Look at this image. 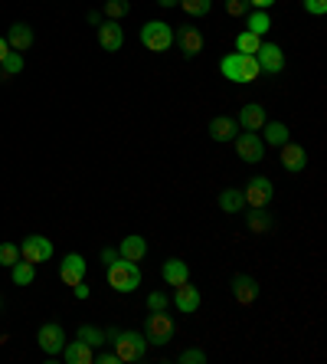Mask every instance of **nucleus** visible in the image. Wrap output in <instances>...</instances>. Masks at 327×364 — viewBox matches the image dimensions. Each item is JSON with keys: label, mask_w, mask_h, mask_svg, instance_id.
<instances>
[{"label": "nucleus", "mask_w": 327, "mask_h": 364, "mask_svg": "<svg viewBox=\"0 0 327 364\" xmlns=\"http://www.w3.org/2000/svg\"><path fill=\"white\" fill-rule=\"evenodd\" d=\"M219 73L226 79H233V82L245 85V82H255V79L262 76L259 63H255V56H249V53H229L226 60L219 63Z\"/></svg>", "instance_id": "obj_1"}, {"label": "nucleus", "mask_w": 327, "mask_h": 364, "mask_svg": "<svg viewBox=\"0 0 327 364\" xmlns=\"http://www.w3.org/2000/svg\"><path fill=\"white\" fill-rule=\"evenodd\" d=\"M109 286L115 289V292H135L138 286H141V269H138V263H131V259H121L118 256L115 263H109Z\"/></svg>", "instance_id": "obj_2"}, {"label": "nucleus", "mask_w": 327, "mask_h": 364, "mask_svg": "<svg viewBox=\"0 0 327 364\" xmlns=\"http://www.w3.org/2000/svg\"><path fill=\"white\" fill-rule=\"evenodd\" d=\"M115 355L118 361L135 364L148 355V338L144 331H115Z\"/></svg>", "instance_id": "obj_3"}, {"label": "nucleus", "mask_w": 327, "mask_h": 364, "mask_svg": "<svg viewBox=\"0 0 327 364\" xmlns=\"http://www.w3.org/2000/svg\"><path fill=\"white\" fill-rule=\"evenodd\" d=\"M177 335V322L170 318L167 312H151L148 315V322H144V338H148V345H170Z\"/></svg>", "instance_id": "obj_4"}, {"label": "nucleus", "mask_w": 327, "mask_h": 364, "mask_svg": "<svg viewBox=\"0 0 327 364\" xmlns=\"http://www.w3.org/2000/svg\"><path fill=\"white\" fill-rule=\"evenodd\" d=\"M141 43L151 53H167L174 46V26L164 23V20H148L141 26Z\"/></svg>", "instance_id": "obj_5"}, {"label": "nucleus", "mask_w": 327, "mask_h": 364, "mask_svg": "<svg viewBox=\"0 0 327 364\" xmlns=\"http://www.w3.org/2000/svg\"><path fill=\"white\" fill-rule=\"evenodd\" d=\"M233 141H235V154H239L245 164L265 161V141H262L259 132H239Z\"/></svg>", "instance_id": "obj_6"}, {"label": "nucleus", "mask_w": 327, "mask_h": 364, "mask_svg": "<svg viewBox=\"0 0 327 364\" xmlns=\"http://www.w3.org/2000/svg\"><path fill=\"white\" fill-rule=\"evenodd\" d=\"M20 259H26V263H50L52 259V243L46 237H40V233H33V237H26L23 243H20Z\"/></svg>", "instance_id": "obj_7"}, {"label": "nucleus", "mask_w": 327, "mask_h": 364, "mask_svg": "<svg viewBox=\"0 0 327 364\" xmlns=\"http://www.w3.org/2000/svg\"><path fill=\"white\" fill-rule=\"evenodd\" d=\"M272 194H275V187H272L269 178H249L245 181V207H269L272 203Z\"/></svg>", "instance_id": "obj_8"}, {"label": "nucleus", "mask_w": 327, "mask_h": 364, "mask_svg": "<svg viewBox=\"0 0 327 364\" xmlns=\"http://www.w3.org/2000/svg\"><path fill=\"white\" fill-rule=\"evenodd\" d=\"M255 63H259L262 73L275 76V73H282V69H285V53H282V46H275V43H265V40H262L259 53H255Z\"/></svg>", "instance_id": "obj_9"}, {"label": "nucleus", "mask_w": 327, "mask_h": 364, "mask_svg": "<svg viewBox=\"0 0 327 364\" xmlns=\"http://www.w3.org/2000/svg\"><path fill=\"white\" fill-rule=\"evenodd\" d=\"M99 46L105 53H118L125 46V26L118 20H101L99 23Z\"/></svg>", "instance_id": "obj_10"}, {"label": "nucleus", "mask_w": 327, "mask_h": 364, "mask_svg": "<svg viewBox=\"0 0 327 364\" xmlns=\"http://www.w3.org/2000/svg\"><path fill=\"white\" fill-rule=\"evenodd\" d=\"M36 341H40V348L46 351V355H59L69 338H66V328H62V325L50 322V325H43V328L36 331Z\"/></svg>", "instance_id": "obj_11"}, {"label": "nucleus", "mask_w": 327, "mask_h": 364, "mask_svg": "<svg viewBox=\"0 0 327 364\" xmlns=\"http://www.w3.org/2000/svg\"><path fill=\"white\" fill-rule=\"evenodd\" d=\"M229 289H233V299L239 305H252L255 299H259V282L252 279V276H245V272H235L233 282H229Z\"/></svg>", "instance_id": "obj_12"}, {"label": "nucleus", "mask_w": 327, "mask_h": 364, "mask_svg": "<svg viewBox=\"0 0 327 364\" xmlns=\"http://www.w3.org/2000/svg\"><path fill=\"white\" fill-rule=\"evenodd\" d=\"M174 40L180 43V53H184L187 60H193V56H200L203 53V33L196 30V26H180Z\"/></svg>", "instance_id": "obj_13"}, {"label": "nucleus", "mask_w": 327, "mask_h": 364, "mask_svg": "<svg viewBox=\"0 0 327 364\" xmlns=\"http://www.w3.org/2000/svg\"><path fill=\"white\" fill-rule=\"evenodd\" d=\"M239 128L243 132H262V125L269 122V115H265V105H259V102H249V105H243V112H239Z\"/></svg>", "instance_id": "obj_14"}, {"label": "nucleus", "mask_w": 327, "mask_h": 364, "mask_svg": "<svg viewBox=\"0 0 327 364\" xmlns=\"http://www.w3.org/2000/svg\"><path fill=\"white\" fill-rule=\"evenodd\" d=\"M282 168L288 171V174H298V171H304V164H308V151H304L301 144H292V141H285L282 148Z\"/></svg>", "instance_id": "obj_15"}, {"label": "nucleus", "mask_w": 327, "mask_h": 364, "mask_svg": "<svg viewBox=\"0 0 327 364\" xmlns=\"http://www.w3.org/2000/svg\"><path fill=\"white\" fill-rule=\"evenodd\" d=\"M59 279L66 282L69 289L76 286V282L85 279V259L79 253H69L66 259H62V266H59Z\"/></svg>", "instance_id": "obj_16"}, {"label": "nucleus", "mask_w": 327, "mask_h": 364, "mask_svg": "<svg viewBox=\"0 0 327 364\" xmlns=\"http://www.w3.org/2000/svg\"><path fill=\"white\" fill-rule=\"evenodd\" d=\"M174 305L180 309L184 315H193L196 309H200V289H193L190 282H184V286L174 289Z\"/></svg>", "instance_id": "obj_17"}, {"label": "nucleus", "mask_w": 327, "mask_h": 364, "mask_svg": "<svg viewBox=\"0 0 327 364\" xmlns=\"http://www.w3.org/2000/svg\"><path fill=\"white\" fill-rule=\"evenodd\" d=\"M59 355L66 358L69 364H92V361H95L92 345H85V341H79V338H76V341H66Z\"/></svg>", "instance_id": "obj_18"}, {"label": "nucleus", "mask_w": 327, "mask_h": 364, "mask_svg": "<svg viewBox=\"0 0 327 364\" xmlns=\"http://www.w3.org/2000/svg\"><path fill=\"white\" fill-rule=\"evenodd\" d=\"M160 276H164V282H167L170 289H177V286H184V282H190V266L174 256V259L164 263V272H160Z\"/></svg>", "instance_id": "obj_19"}, {"label": "nucleus", "mask_w": 327, "mask_h": 364, "mask_svg": "<svg viewBox=\"0 0 327 364\" xmlns=\"http://www.w3.org/2000/svg\"><path fill=\"white\" fill-rule=\"evenodd\" d=\"M235 135H239V122L229 119V115H216V119L210 122V138L213 141H233Z\"/></svg>", "instance_id": "obj_20"}, {"label": "nucleus", "mask_w": 327, "mask_h": 364, "mask_svg": "<svg viewBox=\"0 0 327 364\" xmlns=\"http://www.w3.org/2000/svg\"><path fill=\"white\" fill-rule=\"evenodd\" d=\"M118 256H121V259H131V263H141L144 256H148V243H144V237H138V233L125 237L121 246H118Z\"/></svg>", "instance_id": "obj_21"}, {"label": "nucleus", "mask_w": 327, "mask_h": 364, "mask_svg": "<svg viewBox=\"0 0 327 364\" xmlns=\"http://www.w3.org/2000/svg\"><path fill=\"white\" fill-rule=\"evenodd\" d=\"M7 46L13 53H26L30 46H33V30H30V23H13L7 33Z\"/></svg>", "instance_id": "obj_22"}, {"label": "nucleus", "mask_w": 327, "mask_h": 364, "mask_svg": "<svg viewBox=\"0 0 327 364\" xmlns=\"http://www.w3.org/2000/svg\"><path fill=\"white\" fill-rule=\"evenodd\" d=\"M245 223H249V230L255 237H265L272 230V217L265 207H245Z\"/></svg>", "instance_id": "obj_23"}, {"label": "nucleus", "mask_w": 327, "mask_h": 364, "mask_svg": "<svg viewBox=\"0 0 327 364\" xmlns=\"http://www.w3.org/2000/svg\"><path fill=\"white\" fill-rule=\"evenodd\" d=\"M262 132H265V135H262V141L275 144V148H282V144L288 141V135H292L285 122H265V125H262Z\"/></svg>", "instance_id": "obj_24"}, {"label": "nucleus", "mask_w": 327, "mask_h": 364, "mask_svg": "<svg viewBox=\"0 0 327 364\" xmlns=\"http://www.w3.org/2000/svg\"><path fill=\"white\" fill-rule=\"evenodd\" d=\"M245 30L255 36H265L272 30V17L265 10H252V14H245Z\"/></svg>", "instance_id": "obj_25"}, {"label": "nucleus", "mask_w": 327, "mask_h": 364, "mask_svg": "<svg viewBox=\"0 0 327 364\" xmlns=\"http://www.w3.org/2000/svg\"><path fill=\"white\" fill-rule=\"evenodd\" d=\"M219 207L226 213H239V210H245V197H243V191H235V187H226L223 194H219Z\"/></svg>", "instance_id": "obj_26"}, {"label": "nucleus", "mask_w": 327, "mask_h": 364, "mask_svg": "<svg viewBox=\"0 0 327 364\" xmlns=\"http://www.w3.org/2000/svg\"><path fill=\"white\" fill-rule=\"evenodd\" d=\"M10 276H13V282H17V286H30V282L36 279V266L26 263V259H17V263L10 266Z\"/></svg>", "instance_id": "obj_27"}, {"label": "nucleus", "mask_w": 327, "mask_h": 364, "mask_svg": "<svg viewBox=\"0 0 327 364\" xmlns=\"http://www.w3.org/2000/svg\"><path fill=\"white\" fill-rule=\"evenodd\" d=\"M17 73H23V53L10 50L7 56H4V63H0V76L10 79V76H17Z\"/></svg>", "instance_id": "obj_28"}, {"label": "nucleus", "mask_w": 327, "mask_h": 364, "mask_svg": "<svg viewBox=\"0 0 327 364\" xmlns=\"http://www.w3.org/2000/svg\"><path fill=\"white\" fill-rule=\"evenodd\" d=\"M262 46V36L249 33V30H243V33L235 36V53H249V56H255Z\"/></svg>", "instance_id": "obj_29"}, {"label": "nucleus", "mask_w": 327, "mask_h": 364, "mask_svg": "<svg viewBox=\"0 0 327 364\" xmlns=\"http://www.w3.org/2000/svg\"><path fill=\"white\" fill-rule=\"evenodd\" d=\"M177 4H180V10L190 14V17H206L213 7V0H177Z\"/></svg>", "instance_id": "obj_30"}, {"label": "nucleus", "mask_w": 327, "mask_h": 364, "mask_svg": "<svg viewBox=\"0 0 327 364\" xmlns=\"http://www.w3.org/2000/svg\"><path fill=\"white\" fill-rule=\"evenodd\" d=\"M128 10H131V4H128V0H105V17H109V20L128 17Z\"/></svg>", "instance_id": "obj_31"}, {"label": "nucleus", "mask_w": 327, "mask_h": 364, "mask_svg": "<svg viewBox=\"0 0 327 364\" xmlns=\"http://www.w3.org/2000/svg\"><path fill=\"white\" fill-rule=\"evenodd\" d=\"M79 341H85V345H101V341H105V331L101 328H92V325H82V328H79V335H76Z\"/></svg>", "instance_id": "obj_32"}, {"label": "nucleus", "mask_w": 327, "mask_h": 364, "mask_svg": "<svg viewBox=\"0 0 327 364\" xmlns=\"http://www.w3.org/2000/svg\"><path fill=\"white\" fill-rule=\"evenodd\" d=\"M20 259V246L17 243H0V266H13Z\"/></svg>", "instance_id": "obj_33"}, {"label": "nucleus", "mask_w": 327, "mask_h": 364, "mask_svg": "<svg viewBox=\"0 0 327 364\" xmlns=\"http://www.w3.org/2000/svg\"><path fill=\"white\" fill-rule=\"evenodd\" d=\"M167 305H170V299L164 296V292H151V296H148V309H151V312H167Z\"/></svg>", "instance_id": "obj_34"}, {"label": "nucleus", "mask_w": 327, "mask_h": 364, "mask_svg": "<svg viewBox=\"0 0 327 364\" xmlns=\"http://www.w3.org/2000/svg\"><path fill=\"white\" fill-rule=\"evenodd\" d=\"M226 14L229 17H245L249 14V0H226Z\"/></svg>", "instance_id": "obj_35"}, {"label": "nucleus", "mask_w": 327, "mask_h": 364, "mask_svg": "<svg viewBox=\"0 0 327 364\" xmlns=\"http://www.w3.org/2000/svg\"><path fill=\"white\" fill-rule=\"evenodd\" d=\"M304 10L314 14V17H324L327 14V0H304Z\"/></svg>", "instance_id": "obj_36"}, {"label": "nucleus", "mask_w": 327, "mask_h": 364, "mask_svg": "<svg viewBox=\"0 0 327 364\" xmlns=\"http://www.w3.org/2000/svg\"><path fill=\"white\" fill-rule=\"evenodd\" d=\"M206 361V355H203V351H196V348H190V351H184V355H180V364H203Z\"/></svg>", "instance_id": "obj_37"}, {"label": "nucleus", "mask_w": 327, "mask_h": 364, "mask_svg": "<svg viewBox=\"0 0 327 364\" xmlns=\"http://www.w3.org/2000/svg\"><path fill=\"white\" fill-rule=\"evenodd\" d=\"M72 292H76V299H89V286H85V279L76 282V286H72Z\"/></svg>", "instance_id": "obj_38"}, {"label": "nucleus", "mask_w": 327, "mask_h": 364, "mask_svg": "<svg viewBox=\"0 0 327 364\" xmlns=\"http://www.w3.org/2000/svg\"><path fill=\"white\" fill-rule=\"evenodd\" d=\"M99 361H101V364H121V361H118V355H115V351H101V355H99Z\"/></svg>", "instance_id": "obj_39"}, {"label": "nucleus", "mask_w": 327, "mask_h": 364, "mask_svg": "<svg viewBox=\"0 0 327 364\" xmlns=\"http://www.w3.org/2000/svg\"><path fill=\"white\" fill-rule=\"evenodd\" d=\"M272 4H275V0H249V7H252V10H269Z\"/></svg>", "instance_id": "obj_40"}, {"label": "nucleus", "mask_w": 327, "mask_h": 364, "mask_svg": "<svg viewBox=\"0 0 327 364\" xmlns=\"http://www.w3.org/2000/svg\"><path fill=\"white\" fill-rule=\"evenodd\" d=\"M118 259V250H101V263L109 266V263H115Z\"/></svg>", "instance_id": "obj_41"}, {"label": "nucleus", "mask_w": 327, "mask_h": 364, "mask_svg": "<svg viewBox=\"0 0 327 364\" xmlns=\"http://www.w3.org/2000/svg\"><path fill=\"white\" fill-rule=\"evenodd\" d=\"M7 53H10V46H7V40L0 36V63H4V56H7Z\"/></svg>", "instance_id": "obj_42"}, {"label": "nucleus", "mask_w": 327, "mask_h": 364, "mask_svg": "<svg viewBox=\"0 0 327 364\" xmlns=\"http://www.w3.org/2000/svg\"><path fill=\"white\" fill-rule=\"evenodd\" d=\"M160 7H177V0H157Z\"/></svg>", "instance_id": "obj_43"}]
</instances>
